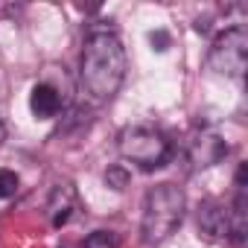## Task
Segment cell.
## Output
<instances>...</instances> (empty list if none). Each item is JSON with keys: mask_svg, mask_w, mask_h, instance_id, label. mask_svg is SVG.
<instances>
[{"mask_svg": "<svg viewBox=\"0 0 248 248\" xmlns=\"http://www.w3.org/2000/svg\"><path fill=\"white\" fill-rule=\"evenodd\" d=\"M73 207H76V190H73V184H70V181H59V184L53 187V196H50V204H47L50 219H53V228L67 225Z\"/></svg>", "mask_w": 248, "mask_h": 248, "instance_id": "cell-7", "label": "cell"}, {"mask_svg": "<svg viewBox=\"0 0 248 248\" xmlns=\"http://www.w3.org/2000/svg\"><path fill=\"white\" fill-rule=\"evenodd\" d=\"M3 140H6V126L0 123V143H3Z\"/></svg>", "mask_w": 248, "mask_h": 248, "instance_id": "cell-14", "label": "cell"}, {"mask_svg": "<svg viewBox=\"0 0 248 248\" xmlns=\"http://www.w3.org/2000/svg\"><path fill=\"white\" fill-rule=\"evenodd\" d=\"M184 210H187V199H184V190L164 181V184H155L146 199H143V219H140V236L146 245H161L167 242L175 228L181 225L184 219Z\"/></svg>", "mask_w": 248, "mask_h": 248, "instance_id": "cell-2", "label": "cell"}, {"mask_svg": "<svg viewBox=\"0 0 248 248\" xmlns=\"http://www.w3.org/2000/svg\"><path fill=\"white\" fill-rule=\"evenodd\" d=\"M79 79L93 102H108L117 96L126 79V50L111 30H96L85 38Z\"/></svg>", "mask_w": 248, "mask_h": 248, "instance_id": "cell-1", "label": "cell"}, {"mask_svg": "<svg viewBox=\"0 0 248 248\" xmlns=\"http://www.w3.org/2000/svg\"><path fill=\"white\" fill-rule=\"evenodd\" d=\"M18 190V175L6 167H0V199H9Z\"/></svg>", "mask_w": 248, "mask_h": 248, "instance_id": "cell-11", "label": "cell"}, {"mask_svg": "<svg viewBox=\"0 0 248 248\" xmlns=\"http://www.w3.org/2000/svg\"><path fill=\"white\" fill-rule=\"evenodd\" d=\"M228 155V143L210 132V129H202V132H193L187 146H184V158L190 164V170H207V167H216L222 158Z\"/></svg>", "mask_w": 248, "mask_h": 248, "instance_id": "cell-6", "label": "cell"}, {"mask_svg": "<svg viewBox=\"0 0 248 248\" xmlns=\"http://www.w3.org/2000/svg\"><path fill=\"white\" fill-rule=\"evenodd\" d=\"M129 181H132V175H129V170H126V167H111V170L105 172V184H108L114 193L126 190V187H129Z\"/></svg>", "mask_w": 248, "mask_h": 248, "instance_id": "cell-9", "label": "cell"}, {"mask_svg": "<svg viewBox=\"0 0 248 248\" xmlns=\"http://www.w3.org/2000/svg\"><path fill=\"white\" fill-rule=\"evenodd\" d=\"M30 108H32V114L38 120H50V117H56L62 111V96L50 82H38L30 91Z\"/></svg>", "mask_w": 248, "mask_h": 248, "instance_id": "cell-8", "label": "cell"}, {"mask_svg": "<svg viewBox=\"0 0 248 248\" xmlns=\"http://www.w3.org/2000/svg\"><path fill=\"white\" fill-rule=\"evenodd\" d=\"M117 149H120V155L126 161L138 164L146 172L161 170L172 158L170 138L164 132L152 129V126H129V129H123L117 135Z\"/></svg>", "mask_w": 248, "mask_h": 248, "instance_id": "cell-4", "label": "cell"}, {"mask_svg": "<svg viewBox=\"0 0 248 248\" xmlns=\"http://www.w3.org/2000/svg\"><path fill=\"white\" fill-rule=\"evenodd\" d=\"M6 96V76H3V70H0V99Z\"/></svg>", "mask_w": 248, "mask_h": 248, "instance_id": "cell-13", "label": "cell"}, {"mask_svg": "<svg viewBox=\"0 0 248 248\" xmlns=\"http://www.w3.org/2000/svg\"><path fill=\"white\" fill-rule=\"evenodd\" d=\"M196 222H199V233L207 242H216V245L242 242L245 233H248V196H245V187L236 190L233 204H225L219 199L202 202L199 213H196Z\"/></svg>", "mask_w": 248, "mask_h": 248, "instance_id": "cell-3", "label": "cell"}, {"mask_svg": "<svg viewBox=\"0 0 248 248\" xmlns=\"http://www.w3.org/2000/svg\"><path fill=\"white\" fill-rule=\"evenodd\" d=\"M149 41H152V50H158V53H164V50L170 47V35H167L164 30H155V32L149 35Z\"/></svg>", "mask_w": 248, "mask_h": 248, "instance_id": "cell-12", "label": "cell"}, {"mask_svg": "<svg viewBox=\"0 0 248 248\" xmlns=\"http://www.w3.org/2000/svg\"><path fill=\"white\" fill-rule=\"evenodd\" d=\"M207 64H210V70H216L222 76L242 79V73L248 67V32L242 27H228L225 32H219L213 38Z\"/></svg>", "mask_w": 248, "mask_h": 248, "instance_id": "cell-5", "label": "cell"}, {"mask_svg": "<svg viewBox=\"0 0 248 248\" xmlns=\"http://www.w3.org/2000/svg\"><path fill=\"white\" fill-rule=\"evenodd\" d=\"M120 245V239H117V233H111V231H93L88 239H85V248H117Z\"/></svg>", "mask_w": 248, "mask_h": 248, "instance_id": "cell-10", "label": "cell"}]
</instances>
